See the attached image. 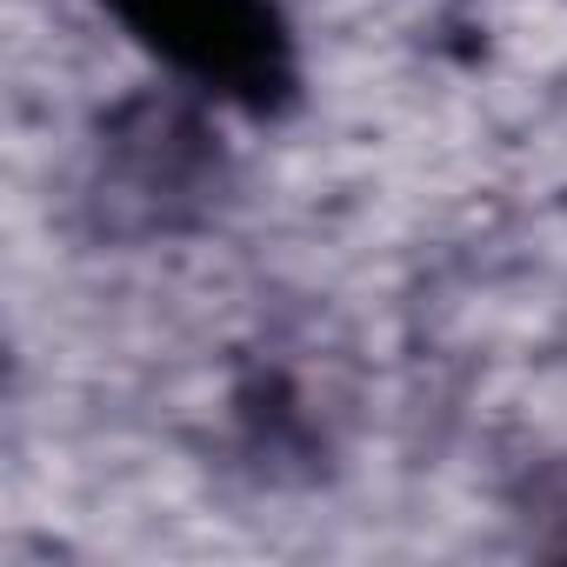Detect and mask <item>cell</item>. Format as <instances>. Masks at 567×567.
<instances>
[{"label": "cell", "mask_w": 567, "mask_h": 567, "mask_svg": "<svg viewBox=\"0 0 567 567\" xmlns=\"http://www.w3.org/2000/svg\"><path fill=\"white\" fill-rule=\"evenodd\" d=\"M220 107L181 94L161 81V94L121 107L101 134V167H94V194L107 207L114 227L134 234H167L181 220H194L207 207V194H220Z\"/></svg>", "instance_id": "cell-2"}, {"label": "cell", "mask_w": 567, "mask_h": 567, "mask_svg": "<svg viewBox=\"0 0 567 567\" xmlns=\"http://www.w3.org/2000/svg\"><path fill=\"white\" fill-rule=\"evenodd\" d=\"M154 81L227 121H280L308 94V48L280 0H87Z\"/></svg>", "instance_id": "cell-1"}]
</instances>
